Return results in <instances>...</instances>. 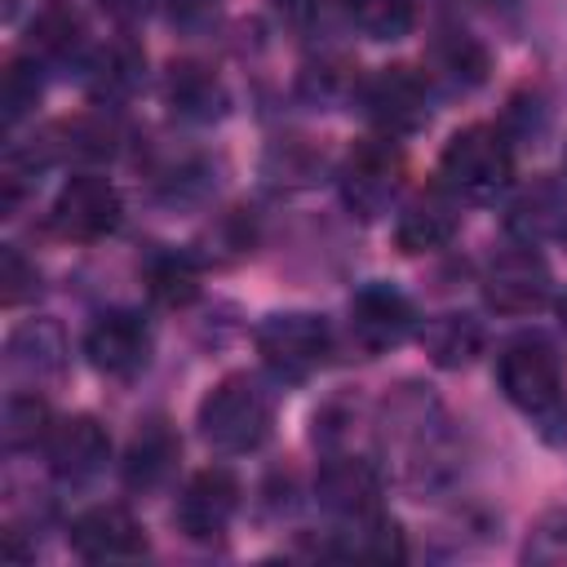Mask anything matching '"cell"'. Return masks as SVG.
I'll return each mask as SVG.
<instances>
[{
	"mask_svg": "<svg viewBox=\"0 0 567 567\" xmlns=\"http://www.w3.org/2000/svg\"><path fill=\"white\" fill-rule=\"evenodd\" d=\"M501 394L536 421L545 443L567 447V399H563V359L540 337H518L496 359Z\"/></svg>",
	"mask_w": 567,
	"mask_h": 567,
	"instance_id": "cell-1",
	"label": "cell"
},
{
	"mask_svg": "<svg viewBox=\"0 0 567 567\" xmlns=\"http://www.w3.org/2000/svg\"><path fill=\"white\" fill-rule=\"evenodd\" d=\"M204 443L221 456H244V452H257L266 439H270V425H275V399L270 390L248 377V372H230L221 377L204 403H199V416H195Z\"/></svg>",
	"mask_w": 567,
	"mask_h": 567,
	"instance_id": "cell-2",
	"label": "cell"
},
{
	"mask_svg": "<svg viewBox=\"0 0 567 567\" xmlns=\"http://www.w3.org/2000/svg\"><path fill=\"white\" fill-rule=\"evenodd\" d=\"M514 182V146L496 124H465L439 155V186L456 199H496Z\"/></svg>",
	"mask_w": 567,
	"mask_h": 567,
	"instance_id": "cell-3",
	"label": "cell"
},
{
	"mask_svg": "<svg viewBox=\"0 0 567 567\" xmlns=\"http://www.w3.org/2000/svg\"><path fill=\"white\" fill-rule=\"evenodd\" d=\"M257 341V354L261 363L270 368L275 381H310L328 354H332V328L323 315H310V310H275L257 323L252 332Z\"/></svg>",
	"mask_w": 567,
	"mask_h": 567,
	"instance_id": "cell-4",
	"label": "cell"
},
{
	"mask_svg": "<svg viewBox=\"0 0 567 567\" xmlns=\"http://www.w3.org/2000/svg\"><path fill=\"white\" fill-rule=\"evenodd\" d=\"M337 182H341L346 208L354 217H363V221H377L399 199V186H403V151L390 137H363V142H354L346 151Z\"/></svg>",
	"mask_w": 567,
	"mask_h": 567,
	"instance_id": "cell-5",
	"label": "cell"
},
{
	"mask_svg": "<svg viewBox=\"0 0 567 567\" xmlns=\"http://www.w3.org/2000/svg\"><path fill=\"white\" fill-rule=\"evenodd\" d=\"M359 102L385 137L416 133L430 124V75H421L408 62L381 66L359 84Z\"/></svg>",
	"mask_w": 567,
	"mask_h": 567,
	"instance_id": "cell-6",
	"label": "cell"
},
{
	"mask_svg": "<svg viewBox=\"0 0 567 567\" xmlns=\"http://www.w3.org/2000/svg\"><path fill=\"white\" fill-rule=\"evenodd\" d=\"M381 425H385V447H394L403 456L412 478H421L430 465H439L443 443H447V434H443L447 421H443L439 403L425 390L403 385L394 399H385V421Z\"/></svg>",
	"mask_w": 567,
	"mask_h": 567,
	"instance_id": "cell-7",
	"label": "cell"
},
{
	"mask_svg": "<svg viewBox=\"0 0 567 567\" xmlns=\"http://www.w3.org/2000/svg\"><path fill=\"white\" fill-rule=\"evenodd\" d=\"M554 292V275L545 266V257L536 252V244H518L505 248L487 261L483 270V301L496 315H536Z\"/></svg>",
	"mask_w": 567,
	"mask_h": 567,
	"instance_id": "cell-8",
	"label": "cell"
},
{
	"mask_svg": "<svg viewBox=\"0 0 567 567\" xmlns=\"http://www.w3.org/2000/svg\"><path fill=\"white\" fill-rule=\"evenodd\" d=\"M120 213H124L120 190H115L106 177H97V173H75V177L58 190V199H53V208H49V226H53L62 239L93 244V239H106V235L120 226Z\"/></svg>",
	"mask_w": 567,
	"mask_h": 567,
	"instance_id": "cell-9",
	"label": "cell"
},
{
	"mask_svg": "<svg viewBox=\"0 0 567 567\" xmlns=\"http://www.w3.org/2000/svg\"><path fill=\"white\" fill-rule=\"evenodd\" d=\"M412 328H416V310L394 284L377 279L350 297V337L368 354H385V350L403 346L412 337Z\"/></svg>",
	"mask_w": 567,
	"mask_h": 567,
	"instance_id": "cell-10",
	"label": "cell"
},
{
	"mask_svg": "<svg viewBox=\"0 0 567 567\" xmlns=\"http://www.w3.org/2000/svg\"><path fill=\"white\" fill-rule=\"evenodd\" d=\"M84 354L102 377L128 381L151 363V328L133 310H106L84 332Z\"/></svg>",
	"mask_w": 567,
	"mask_h": 567,
	"instance_id": "cell-11",
	"label": "cell"
},
{
	"mask_svg": "<svg viewBox=\"0 0 567 567\" xmlns=\"http://www.w3.org/2000/svg\"><path fill=\"white\" fill-rule=\"evenodd\" d=\"M235 509H239V478L226 465H208V470H199L182 487L173 518H177V527L190 540H204L208 545V540H221L226 536Z\"/></svg>",
	"mask_w": 567,
	"mask_h": 567,
	"instance_id": "cell-12",
	"label": "cell"
},
{
	"mask_svg": "<svg viewBox=\"0 0 567 567\" xmlns=\"http://www.w3.org/2000/svg\"><path fill=\"white\" fill-rule=\"evenodd\" d=\"M66 540H71V549L84 563H124V558H142L146 554V532H142V523L124 505H93V509H84L71 523Z\"/></svg>",
	"mask_w": 567,
	"mask_h": 567,
	"instance_id": "cell-13",
	"label": "cell"
},
{
	"mask_svg": "<svg viewBox=\"0 0 567 567\" xmlns=\"http://www.w3.org/2000/svg\"><path fill=\"white\" fill-rule=\"evenodd\" d=\"M44 456H49V470L62 483H84V478H93L106 465L111 439H106V430H102L97 416L75 412V416L53 421V430L44 439Z\"/></svg>",
	"mask_w": 567,
	"mask_h": 567,
	"instance_id": "cell-14",
	"label": "cell"
},
{
	"mask_svg": "<svg viewBox=\"0 0 567 567\" xmlns=\"http://www.w3.org/2000/svg\"><path fill=\"white\" fill-rule=\"evenodd\" d=\"M315 496H319V505L332 518L346 523V518H359V514H372L377 509L381 478H377L372 461H363V456H328L319 465Z\"/></svg>",
	"mask_w": 567,
	"mask_h": 567,
	"instance_id": "cell-15",
	"label": "cell"
},
{
	"mask_svg": "<svg viewBox=\"0 0 567 567\" xmlns=\"http://www.w3.org/2000/svg\"><path fill=\"white\" fill-rule=\"evenodd\" d=\"M4 368L9 377L27 381V385H40L49 377H62L66 368V337L53 319H27L9 332L4 341Z\"/></svg>",
	"mask_w": 567,
	"mask_h": 567,
	"instance_id": "cell-16",
	"label": "cell"
},
{
	"mask_svg": "<svg viewBox=\"0 0 567 567\" xmlns=\"http://www.w3.org/2000/svg\"><path fill=\"white\" fill-rule=\"evenodd\" d=\"M456 226H461L456 204H452V199H447V190L439 186V190L416 195V199L399 213V221H394V244H399L408 257L439 252V248H447V244H452Z\"/></svg>",
	"mask_w": 567,
	"mask_h": 567,
	"instance_id": "cell-17",
	"label": "cell"
},
{
	"mask_svg": "<svg viewBox=\"0 0 567 567\" xmlns=\"http://www.w3.org/2000/svg\"><path fill=\"white\" fill-rule=\"evenodd\" d=\"M84 18L75 4L66 0H49L31 27H27V53L40 62V66H66V62H80L84 58Z\"/></svg>",
	"mask_w": 567,
	"mask_h": 567,
	"instance_id": "cell-18",
	"label": "cell"
},
{
	"mask_svg": "<svg viewBox=\"0 0 567 567\" xmlns=\"http://www.w3.org/2000/svg\"><path fill=\"white\" fill-rule=\"evenodd\" d=\"M177 456H182V439L173 434V425L159 421V416L146 421V425L133 434L128 452H124V465H120L124 487H133V492H155V487H164L168 474L177 470Z\"/></svg>",
	"mask_w": 567,
	"mask_h": 567,
	"instance_id": "cell-19",
	"label": "cell"
},
{
	"mask_svg": "<svg viewBox=\"0 0 567 567\" xmlns=\"http://www.w3.org/2000/svg\"><path fill=\"white\" fill-rule=\"evenodd\" d=\"M323 554L354 558V563H399V558H408V540H403V527L394 518H385L381 509H372V514L346 518L341 532L332 536V545Z\"/></svg>",
	"mask_w": 567,
	"mask_h": 567,
	"instance_id": "cell-20",
	"label": "cell"
},
{
	"mask_svg": "<svg viewBox=\"0 0 567 567\" xmlns=\"http://www.w3.org/2000/svg\"><path fill=\"white\" fill-rule=\"evenodd\" d=\"M142 71H146V58H142V49H137L133 40H124V35L84 58V84H89L93 102H106V106L133 97V89L142 84Z\"/></svg>",
	"mask_w": 567,
	"mask_h": 567,
	"instance_id": "cell-21",
	"label": "cell"
},
{
	"mask_svg": "<svg viewBox=\"0 0 567 567\" xmlns=\"http://www.w3.org/2000/svg\"><path fill=\"white\" fill-rule=\"evenodd\" d=\"M505 226L523 239V244H540L549 235H563L567 230V190L558 182H536L532 190H523L514 204H509V217Z\"/></svg>",
	"mask_w": 567,
	"mask_h": 567,
	"instance_id": "cell-22",
	"label": "cell"
},
{
	"mask_svg": "<svg viewBox=\"0 0 567 567\" xmlns=\"http://www.w3.org/2000/svg\"><path fill=\"white\" fill-rule=\"evenodd\" d=\"M164 93H168V106L182 115V120H217L221 106H226V93H221V80L199 66V62H173L168 75H164Z\"/></svg>",
	"mask_w": 567,
	"mask_h": 567,
	"instance_id": "cell-23",
	"label": "cell"
},
{
	"mask_svg": "<svg viewBox=\"0 0 567 567\" xmlns=\"http://www.w3.org/2000/svg\"><path fill=\"white\" fill-rule=\"evenodd\" d=\"M421 346H425L430 363H439V368H470L474 354L483 350V328H478V319L447 310V315L425 319Z\"/></svg>",
	"mask_w": 567,
	"mask_h": 567,
	"instance_id": "cell-24",
	"label": "cell"
},
{
	"mask_svg": "<svg viewBox=\"0 0 567 567\" xmlns=\"http://www.w3.org/2000/svg\"><path fill=\"white\" fill-rule=\"evenodd\" d=\"M430 62H434L430 75H439L447 89H474L487 75V49L465 31H443L430 49Z\"/></svg>",
	"mask_w": 567,
	"mask_h": 567,
	"instance_id": "cell-25",
	"label": "cell"
},
{
	"mask_svg": "<svg viewBox=\"0 0 567 567\" xmlns=\"http://www.w3.org/2000/svg\"><path fill=\"white\" fill-rule=\"evenodd\" d=\"M142 275H146V292L168 310H182L199 297V266L190 252H155Z\"/></svg>",
	"mask_w": 567,
	"mask_h": 567,
	"instance_id": "cell-26",
	"label": "cell"
},
{
	"mask_svg": "<svg viewBox=\"0 0 567 567\" xmlns=\"http://www.w3.org/2000/svg\"><path fill=\"white\" fill-rule=\"evenodd\" d=\"M53 430V416H49V403L31 390H18L4 399V416H0V439L9 452H22V447H35L44 443Z\"/></svg>",
	"mask_w": 567,
	"mask_h": 567,
	"instance_id": "cell-27",
	"label": "cell"
},
{
	"mask_svg": "<svg viewBox=\"0 0 567 567\" xmlns=\"http://www.w3.org/2000/svg\"><path fill=\"white\" fill-rule=\"evenodd\" d=\"M341 9L372 40H403L416 18V0H341Z\"/></svg>",
	"mask_w": 567,
	"mask_h": 567,
	"instance_id": "cell-28",
	"label": "cell"
},
{
	"mask_svg": "<svg viewBox=\"0 0 567 567\" xmlns=\"http://www.w3.org/2000/svg\"><path fill=\"white\" fill-rule=\"evenodd\" d=\"M319 168H323V155L301 137L275 142L270 155H266V177L275 186H306V182H315Z\"/></svg>",
	"mask_w": 567,
	"mask_h": 567,
	"instance_id": "cell-29",
	"label": "cell"
},
{
	"mask_svg": "<svg viewBox=\"0 0 567 567\" xmlns=\"http://www.w3.org/2000/svg\"><path fill=\"white\" fill-rule=\"evenodd\" d=\"M40 62L31 53L13 58L9 71H4V89H0V106H4V128H13L35 102H40Z\"/></svg>",
	"mask_w": 567,
	"mask_h": 567,
	"instance_id": "cell-30",
	"label": "cell"
},
{
	"mask_svg": "<svg viewBox=\"0 0 567 567\" xmlns=\"http://www.w3.org/2000/svg\"><path fill=\"white\" fill-rule=\"evenodd\" d=\"M40 292V270H35V261H27L13 244H4L0 248V301L4 306H22V301H31Z\"/></svg>",
	"mask_w": 567,
	"mask_h": 567,
	"instance_id": "cell-31",
	"label": "cell"
},
{
	"mask_svg": "<svg viewBox=\"0 0 567 567\" xmlns=\"http://www.w3.org/2000/svg\"><path fill=\"white\" fill-rule=\"evenodd\" d=\"M527 558L532 563H567V509H554L536 523V532L527 540Z\"/></svg>",
	"mask_w": 567,
	"mask_h": 567,
	"instance_id": "cell-32",
	"label": "cell"
},
{
	"mask_svg": "<svg viewBox=\"0 0 567 567\" xmlns=\"http://www.w3.org/2000/svg\"><path fill=\"white\" fill-rule=\"evenodd\" d=\"M164 4H168V22L182 35H204L221 18V0H164Z\"/></svg>",
	"mask_w": 567,
	"mask_h": 567,
	"instance_id": "cell-33",
	"label": "cell"
},
{
	"mask_svg": "<svg viewBox=\"0 0 567 567\" xmlns=\"http://www.w3.org/2000/svg\"><path fill=\"white\" fill-rule=\"evenodd\" d=\"M155 4H159V0H97V9H102L111 22H120V27L146 22V18L155 13Z\"/></svg>",
	"mask_w": 567,
	"mask_h": 567,
	"instance_id": "cell-34",
	"label": "cell"
},
{
	"mask_svg": "<svg viewBox=\"0 0 567 567\" xmlns=\"http://www.w3.org/2000/svg\"><path fill=\"white\" fill-rule=\"evenodd\" d=\"M275 4H279V13L292 18V22H306V18L319 9V0H275Z\"/></svg>",
	"mask_w": 567,
	"mask_h": 567,
	"instance_id": "cell-35",
	"label": "cell"
},
{
	"mask_svg": "<svg viewBox=\"0 0 567 567\" xmlns=\"http://www.w3.org/2000/svg\"><path fill=\"white\" fill-rule=\"evenodd\" d=\"M554 310H558V328H563V332H567V292H563V297H558V306H554Z\"/></svg>",
	"mask_w": 567,
	"mask_h": 567,
	"instance_id": "cell-36",
	"label": "cell"
},
{
	"mask_svg": "<svg viewBox=\"0 0 567 567\" xmlns=\"http://www.w3.org/2000/svg\"><path fill=\"white\" fill-rule=\"evenodd\" d=\"M18 13V0H4V18H13Z\"/></svg>",
	"mask_w": 567,
	"mask_h": 567,
	"instance_id": "cell-37",
	"label": "cell"
},
{
	"mask_svg": "<svg viewBox=\"0 0 567 567\" xmlns=\"http://www.w3.org/2000/svg\"><path fill=\"white\" fill-rule=\"evenodd\" d=\"M563 168H567V151H563Z\"/></svg>",
	"mask_w": 567,
	"mask_h": 567,
	"instance_id": "cell-38",
	"label": "cell"
},
{
	"mask_svg": "<svg viewBox=\"0 0 567 567\" xmlns=\"http://www.w3.org/2000/svg\"><path fill=\"white\" fill-rule=\"evenodd\" d=\"M563 244H567V230H563Z\"/></svg>",
	"mask_w": 567,
	"mask_h": 567,
	"instance_id": "cell-39",
	"label": "cell"
}]
</instances>
